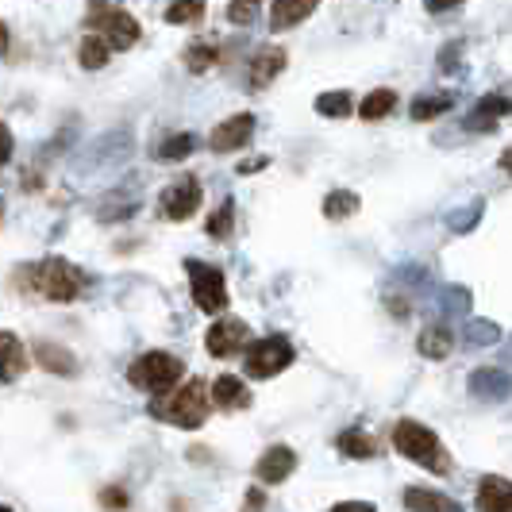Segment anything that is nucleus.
Instances as JSON below:
<instances>
[{
    "mask_svg": "<svg viewBox=\"0 0 512 512\" xmlns=\"http://www.w3.org/2000/svg\"><path fill=\"white\" fill-rule=\"evenodd\" d=\"M208 382L201 378H189L185 385L178 389H162V393H154L151 401V416L154 420H162V424H174V428H185V432H193V428H201L208 420Z\"/></svg>",
    "mask_w": 512,
    "mask_h": 512,
    "instance_id": "1",
    "label": "nucleus"
},
{
    "mask_svg": "<svg viewBox=\"0 0 512 512\" xmlns=\"http://www.w3.org/2000/svg\"><path fill=\"white\" fill-rule=\"evenodd\" d=\"M24 285L35 289L39 297L54 301V305H70V301L81 297V289H85V274L77 270L74 262H66V258H43V262L27 266Z\"/></svg>",
    "mask_w": 512,
    "mask_h": 512,
    "instance_id": "2",
    "label": "nucleus"
},
{
    "mask_svg": "<svg viewBox=\"0 0 512 512\" xmlns=\"http://www.w3.org/2000/svg\"><path fill=\"white\" fill-rule=\"evenodd\" d=\"M393 447H397L409 462L424 466V470H432V474H447V470H451V459H447V451H443L439 436L432 432V428L416 424V420H401V424L393 428Z\"/></svg>",
    "mask_w": 512,
    "mask_h": 512,
    "instance_id": "3",
    "label": "nucleus"
},
{
    "mask_svg": "<svg viewBox=\"0 0 512 512\" xmlns=\"http://www.w3.org/2000/svg\"><path fill=\"white\" fill-rule=\"evenodd\" d=\"M185 378V362L174 359L170 351H147L128 366V382L143 393H162L174 389Z\"/></svg>",
    "mask_w": 512,
    "mask_h": 512,
    "instance_id": "4",
    "label": "nucleus"
},
{
    "mask_svg": "<svg viewBox=\"0 0 512 512\" xmlns=\"http://www.w3.org/2000/svg\"><path fill=\"white\" fill-rule=\"evenodd\" d=\"M89 24L101 31V39L108 43V51H128L139 43V24H135V16H128L124 8H112V4H104V0H93V8H89Z\"/></svg>",
    "mask_w": 512,
    "mask_h": 512,
    "instance_id": "5",
    "label": "nucleus"
},
{
    "mask_svg": "<svg viewBox=\"0 0 512 512\" xmlns=\"http://www.w3.org/2000/svg\"><path fill=\"white\" fill-rule=\"evenodd\" d=\"M185 270H189V285H193V301L201 312L208 316H216V312H224L228 308V282H224V274L216 270V266H205V262H197V258H189L185 262Z\"/></svg>",
    "mask_w": 512,
    "mask_h": 512,
    "instance_id": "6",
    "label": "nucleus"
},
{
    "mask_svg": "<svg viewBox=\"0 0 512 512\" xmlns=\"http://www.w3.org/2000/svg\"><path fill=\"white\" fill-rule=\"evenodd\" d=\"M293 362V343L285 335H266L247 347V374L251 378H278L285 366Z\"/></svg>",
    "mask_w": 512,
    "mask_h": 512,
    "instance_id": "7",
    "label": "nucleus"
},
{
    "mask_svg": "<svg viewBox=\"0 0 512 512\" xmlns=\"http://www.w3.org/2000/svg\"><path fill=\"white\" fill-rule=\"evenodd\" d=\"M205 201V193H201V181L197 178H178L170 189H162V197H158V205H162V216L166 220H189L197 208Z\"/></svg>",
    "mask_w": 512,
    "mask_h": 512,
    "instance_id": "8",
    "label": "nucleus"
},
{
    "mask_svg": "<svg viewBox=\"0 0 512 512\" xmlns=\"http://www.w3.org/2000/svg\"><path fill=\"white\" fill-rule=\"evenodd\" d=\"M251 135H255V116H251V112H239V116H231V120H224V124L212 128L208 147H212L216 154L243 151V147L251 143Z\"/></svg>",
    "mask_w": 512,
    "mask_h": 512,
    "instance_id": "9",
    "label": "nucleus"
},
{
    "mask_svg": "<svg viewBox=\"0 0 512 512\" xmlns=\"http://www.w3.org/2000/svg\"><path fill=\"white\" fill-rule=\"evenodd\" d=\"M247 339H251V328L243 320H220V324L208 328L205 347L208 355H216V359H231V355H239L247 347Z\"/></svg>",
    "mask_w": 512,
    "mask_h": 512,
    "instance_id": "10",
    "label": "nucleus"
},
{
    "mask_svg": "<svg viewBox=\"0 0 512 512\" xmlns=\"http://www.w3.org/2000/svg\"><path fill=\"white\" fill-rule=\"evenodd\" d=\"M208 401L224 412H239L251 405V389H247V382H239L235 374H220L212 382V389H208Z\"/></svg>",
    "mask_w": 512,
    "mask_h": 512,
    "instance_id": "11",
    "label": "nucleus"
},
{
    "mask_svg": "<svg viewBox=\"0 0 512 512\" xmlns=\"http://www.w3.org/2000/svg\"><path fill=\"white\" fill-rule=\"evenodd\" d=\"M293 470H297V455H293L289 447H282V443H278V447H270L255 466V474H258V482H262V486H278V482H285Z\"/></svg>",
    "mask_w": 512,
    "mask_h": 512,
    "instance_id": "12",
    "label": "nucleus"
},
{
    "mask_svg": "<svg viewBox=\"0 0 512 512\" xmlns=\"http://www.w3.org/2000/svg\"><path fill=\"white\" fill-rule=\"evenodd\" d=\"M478 509L482 512H512V486L505 474H489L478 486Z\"/></svg>",
    "mask_w": 512,
    "mask_h": 512,
    "instance_id": "13",
    "label": "nucleus"
},
{
    "mask_svg": "<svg viewBox=\"0 0 512 512\" xmlns=\"http://www.w3.org/2000/svg\"><path fill=\"white\" fill-rule=\"evenodd\" d=\"M320 0H270V27L285 31V27H297L301 20H308L316 12Z\"/></svg>",
    "mask_w": 512,
    "mask_h": 512,
    "instance_id": "14",
    "label": "nucleus"
},
{
    "mask_svg": "<svg viewBox=\"0 0 512 512\" xmlns=\"http://www.w3.org/2000/svg\"><path fill=\"white\" fill-rule=\"evenodd\" d=\"M282 70H285L282 47H262V51H255V58H251V89H266Z\"/></svg>",
    "mask_w": 512,
    "mask_h": 512,
    "instance_id": "15",
    "label": "nucleus"
},
{
    "mask_svg": "<svg viewBox=\"0 0 512 512\" xmlns=\"http://www.w3.org/2000/svg\"><path fill=\"white\" fill-rule=\"evenodd\" d=\"M24 370H27L24 343L12 332H0V382H16Z\"/></svg>",
    "mask_w": 512,
    "mask_h": 512,
    "instance_id": "16",
    "label": "nucleus"
},
{
    "mask_svg": "<svg viewBox=\"0 0 512 512\" xmlns=\"http://www.w3.org/2000/svg\"><path fill=\"white\" fill-rule=\"evenodd\" d=\"M405 509L409 512H462L459 501H451L447 493H436V489H424V486L405 489Z\"/></svg>",
    "mask_w": 512,
    "mask_h": 512,
    "instance_id": "17",
    "label": "nucleus"
},
{
    "mask_svg": "<svg viewBox=\"0 0 512 512\" xmlns=\"http://www.w3.org/2000/svg\"><path fill=\"white\" fill-rule=\"evenodd\" d=\"M416 347H420L424 359H447L451 347H455V335H451V328H443V324H432V328L420 332Z\"/></svg>",
    "mask_w": 512,
    "mask_h": 512,
    "instance_id": "18",
    "label": "nucleus"
},
{
    "mask_svg": "<svg viewBox=\"0 0 512 512\" xmlns=\"http://www.w3.org/2000/svg\"><path fill=\"white\" fill-rule=\"evenodd\" d=\"M35 359L43 370H51V374H77V362L74 355L66 351V347H51V343H35Z\"/></svg>",
    "mask_w": 512,
    "mask_h": 512,
    "instance_id": "19",
    "label": "nucleus"
},
{
    "mask_svg": "<svg viewBox=\"0 0 512 512\" xmlns=\"http://www.w3.org/2000/svg\"><path fill=\"white\" fill-rule=\"evenodd\" d=\"M509 112V101L505 97H486V101H478V108H474V116L466 120V128L470 131H489L501 116Z\"/></svg>",
    "mask_w": 512,
    "mask_h": 512,
    "instance_id": "20",
    "label": "nucleus"
},
{
    "mask_svg": "<svg viewBox=\"0 0 512 512\" xmlns=\"http://www.w3.org/2000/svg\"><path fill=\"white\" fill-rule=\"evenodd\" d=\"M108 58H112V51H108V43H104L101 35H85V39H81V47H77V62H81L85 70H104V66H108Z\"/></svg>",
    "mask_w": 512,
    "mask_h": 512,
    "instance_id": "21",
    "label": "nucleus"
},
{
    "mask_svg": "<svg viewBox=\"0 0 512 512\" xmlns=\"http://www.w3.org/2000/svg\"><path fill=\"white\" fill-rule=\"evenodd\" d=\"M393 108H397V93L393 89H374L370 97H362L359 116L362 120H385Z\"/></svg>",
    "mask_w": 512,
    "mask_h": 512,
    "instance_id": "22",
    "label": "nucleus"
},
{
    "mask_svg": "<svg viewBox=\"0 0 512 512\" xmlns=\"http://www.w3.org/2000/svg\"><path fill=\"white\" fill-rule=\"evenodd\" d=\"M197 151V135H189V131H181V135H166L158 147H154V158H162V162H174V158H185V154Z\"/></svg>",
    "mask_w": 512,
    "mask_h": 512,
    "instance_id": "23",
    "label": "nucleus"
},
{
    "mask_svg": "<svg viewBox=\"0 0 512 512\" xmlns=\"http://www.w3.org/2000/svg\"><path fill=\"white\" fill-rule=\"evenodd\" d=\"M359 193H351V189H335L328 193V201H324V216L328 220H347V216H355L359 212Z\"/></svg>",
    "mask_w": 512,
    "mask_h": 512,
    "instance_id": "24",
    "label": "nucleus"
},
{
    "mask_svg": "<svg viewBox=\"0 0 512 512\" xmlns=\"http://www.w3.org/2000/svg\"><path fill=\"white\" fill-rule=\"evenodd\" d=\"M316 112H320V116H332V120H343V116L355 112V101H351V93H343V89L320 93V97H316Z\"/></svg>",
    "mask_w": 512,
    "mask_h": 512,
    "instance_id": "25",
    "label": "nucleus"
},
{
    "mask_svg": "<svg viewBox=\"0 0 512 512\" xmlns=\"http://www.w3.org/2000/svg\"><path fill=\"white\" fill-rule=\"evenodd\" d=\"M339 451L347 459H374V439L366 436V432H359V428H351V432L339 436Z\"/></svg>",
    "mask_w": 512,
    "mask_h": 512,
    "instance_id": "26",
    "label": "nucleus"
},
{
    "mask_svg": "<svg viewBox=\"0 0 512 512\" xmlns=\"http://www.w3.org/2000/svg\"><path fill=\"white\" fill-rule=\"evenodd\" d=\"M216 66V47L212 43H189L185 47V70L189 74H208Z\"/></svg>",
    "mask_w": 512,
    "mask_h": 512,
    "instance_id": "27",
    "label": "nucleus"
},
{
    "mask_svg": "<svg viewBox=\"0 0 512 512\" xmlns=\"http://www.w3.org/2000/svg\"><path fill=\"white\" fill-rule=\"evenodd\" d=\"M205 20V0H174L166 8V24H197Z\"/></svg>",
    "mask_w": 512,
    "mask_h": 512,
    "instance_id": "28",
    "label": "nucleus"
},
{
    "mask_svg": "<svg viewBox=\"0 0 512 512\" xmlns=\"http://www.w3.org/2000/svg\"><path fill=\"white\" fill-rule=\"evenodd\" d=\"M451 104H455V97H451V93H439V97H420V101H412V120H436V116H443Z\"/></svg>",
    "mask_w": 512,
    "mask_h": 512,
    "instance_id": "29",
    "label": "nucleus"
},
{
    "mask_svg": "<svg viewBox=\"0 0 512 512\" xmlns=\"http://www.w3.org/2000/svg\"><path fill=\"white\" fill-rule=\"evenodd\" d=\"M231 224H235V205H231V201H224L216 216H208L205 231L212 235V239H228V235H231Z\"/></svg>",
    "mask_w": 512,
    "mask_h": 512,
    "instance_id": "30",
    "label": "nucleus"
},
{
    "mask_svg": "<svg viewBox=\"0 0 512 512\" xmlns=\"http://www.w3.org/2000/svg\"><path fill=\"white\" fill-rule=\"evenodd\" d=\"M228 20H231V24H235V27L255 24V20H258V0H231Z\"/></svg>",
    "mask_w": 512,
    "mask_h": 512,
    "instance_id": "31",
    "label": "nucleus"
},
{
    "mask_svg": "<svg viewBox=\"0 0 512 512\" xmlns=\"http://www.w3.org/2000/svg\"><path fill=\"white\" fill-rule=\"evenodd\" d=\"M497 328H493V324H474V328H470V343H497Z\"/></svg>",
    "mask_w": 512,
    "mask_h": 512,
    "instance_id": "32",
    "label": "nucleus"
},
{
    "mask_svg": "<svg viewBox=\"0 0 512 512\" xmlns=\"http://www.w3.org/2000/svg\"><path fill=\"white\" fill-rule=\"evenodd\" d=\"M101 505L104 509H124V505H128V493H124V489H104Z\"/></svg>",
    "mask_w": 512,
    "mask_h": 512,
    "instance_id": "33",
    "label": "nucleus"
},
{
    "mask_svg": "<svg viewBox=\"0 0 512 512\" xmlns=\"http://www.w3.org/2000/svg\"><path fill=\"white\" fill-rule=\"evenodd\" d=\"M12 151H16V139H12V131L0 124V166L12 158Z\"/></svg>",
    "mask_w": 512,
    "mask_h": 512,
    "instance_id": "34",
    "label": "nucleus"
},
{
    "mask_svg": "<svg viewBox=\"0 0 512 512\" xmlns=\"http://www.w3.org/2000/svg\"><path fill=\"white\" fill-rule=\"evenodd\" d=\"M332 512H374V505H366V501H343Z\"/></svg>",
    "mask_w": 512,
    "mask_h": 512,
    "instance_id": "35",
    "label": "nucleus"
},
{
    "mask_svg": "<svg viewBox=\"0 0 512 512\" xmlns=\"http://www.w3.org/2000/svg\"><path fill=\"white\" fill-rule=\"evenodd\" d=\"M424 4H428V12H447V8H455L462 0H424Z\"/></svg>",
    "mask_w": 512,
    "mask_h": 512,
    "instance_id": "36",
    "label": "nucleus"
},
{
    "mask_svg": "<svg viewBox=\"0 0 512 512\" xmlns=\"http://www.w3.org/2000/svg\"><path fill=\"white\" fill-rule=\"evenodd\" d=\"M258 509H262V493L251 489V493H247V512H258Z\"/></svg>",
    "mask_w": 512,
    "mask_h": 512,
    "instance_id": "37",
    "label": "nucleus"
},
{
    "mask_svg": "<svg viewBox=\"0 0 512 512\" xmlns=\"http://www.w3.org/2000/svg\"><path fill=\"white\" fill-rule=\"evenodd\" d=\"M0 54H8V27L0 24Z\"/></svg>",
    "mask_w": 512,
    "mask_h": 512,
    "instance_id": "38",
    "label": "nucleus"
},
{
    "mask_svg": "<svg viewBox=\"0 0 512 512\" xmlns=\"http://www.w3.org/2000/svg\"><path fill=\"white\" fill-rule=\"evenodd\" d=\"M0 512H12V509H4V505H0Z\"/></svg>",
    "mask_w": 512,
    "mask_h": 512,
    "instance_id": "39",
    "label": "nucleus"
}]
</instances>
